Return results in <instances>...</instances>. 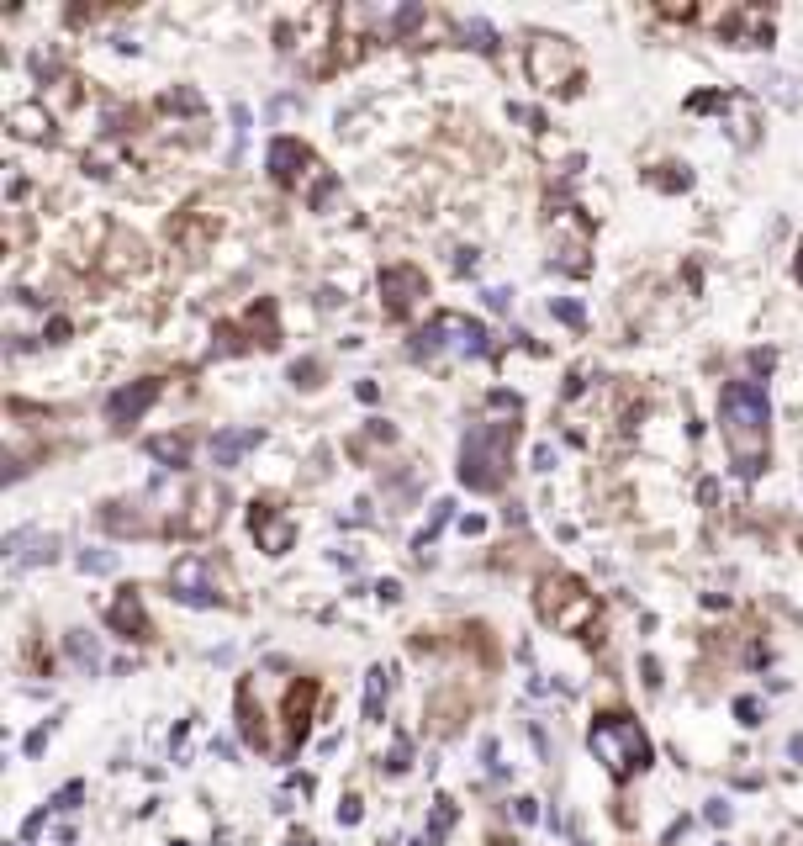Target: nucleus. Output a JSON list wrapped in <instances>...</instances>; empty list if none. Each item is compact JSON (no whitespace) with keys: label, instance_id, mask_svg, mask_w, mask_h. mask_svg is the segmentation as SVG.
Segmentation results:
<instances>
[{"label":"nucleus","instance_id":"1","mask_svg":"<svg viewBox=\"0 0 803 846\" xmlns=\"http://www.w3.org/2000/svg\"><path fill=\"white\" fill-rule=\"evenodd\" d=\"M719 423H724V445L735 455L740 476H756L767 466V429H772V402L761 381H730L719 392Z\"/></svg>","mask_w":803,"mask_h":846},{"label":"nucleus","instance_id":"2","mask_svg":"<svg viewBox=\"0 0 803 846\" xmlns=\"http://www.w3.org/2000/svg\"><path fill=\"white\" fill-rule=\"evenodd\" d=\"M518 445V423H471L460 439V482L471 492H502Z\"/></svg>","mask_w":803,"mask_h":846},{"label":"nucleus","instance_id":"3","mask_svg":"<svg viewBox=\"0 0 803 846\" xmlns=\"http://www.w3.org/2000/svg\"><path fill=\"white\" fill-rule=\"evenodd\" d=\"M587 746H592V757L603 762V772L613 783H624V778L650 767V741H645L640 720H629V714H603V720H592Z\"/></svg>","mask_w":803,"mask_h":846},{"label":"nucleus","instance_id":"4","mask_svg":"<svg viewBox=\"0 0 803 846\" xmlns=\"http://www.w3.org/2000/svg\"><path fill=\"white\" fill-rule=\"evenodd\" d=\"M487 349H492L487 323L465 318V312H434V318H428V328H418V339H413V360L450 365V360L487 355Z\"/></svg>","mask_w":803,"mask_h":846},{"label":"nucleus","instance_id":"5","mask_svg":"<svg viewBox=\"0 0 803 846\" xmlns=\"http://www.w3.org/2000/svg\"><path fill=\"white\" fill-rule=\"evenodd\" d=\"M524 69L539 90H566L582 75V53H576L571 38H560V32H534L524 48Z\"/></svg>","mask_w":803,"mask_h":846},{"label":"nucleus","instance_id":"6","mask_svg":"<svg viewBox=\"0 0 803 846\" xmlns=\"http://www.w3.org/2000/svg\"><path fill=\"white\" fill-rule=\"evenodd\" d=\"M539 619L555 624V630H566V635H576V630H587V624L597 619V598L576 577H545L539 582Z\"/></svg>","mask_w":803,"mask_h":846},{"label":"nucleus","instance_id":"7","mask_svg":"<svg viewBox=\"0 0 803 846\" xmlns=\"http://www.w3.org/2000/svg\"><path fill=\"white\" fill-rule=\"evenodd\" d=\"M170 593L180 603H191V609H217V603H228V593H222V577L212 572L207 556H180L170 566Z\"/></svg>","mask_w":803,"mask_h":846},{"label":"nucleus","instance_id":"8","mask_svg":"<svg viewBox=\"0 0 803 846\" xmlns=\"http://www.w3.org/2000/svg\"><path fill=\"white\" fill-rule=\"evenodd\" d=\"M423 297H428L423 270H413V265H386L381 270V307L391 312V318H407Z\"/></svg>","mask_w":803,"mask_h":846},{"label":"nucleus","instance_id":"9","mask_svg":"<svg viewBox=\"0 0 803 846\" xmlns=\"http://www.w3.org/2000/svg\"><path fill=\"white\" fill-rule=\"evenodd\" d=\"M159 392H164V381H159V376H143V381H133V386H117V392L106 397V418H111V429H127V423H138V418L159 402Z\"/></svg>","mask_w":803,"mask_h":846},{"label":"nucleus","instance_id":"10","mask_svg":"<svg viewBox=\"0 0 803 846\" xmlns=\"http://www.w3.org/2000/svg\"><path fill=\"white\" fill-rule=\"evenodd\" d=\"M53 556H59V535H48V529H11L6 535V572H27Z\"/></svg>","mask_w":803,"mask_h":846},{"label":"nucleus","instance_id":"11","mask_svg":"<svg viewBox=\"0 0 803 846\" xmlns=\"http://www.w3.org/2000/svg\"><path fill=\"white\" fill-rule=\"evenodd\" d=\"M249 524H254V540H259V550H265V556H286L291 540H296L291 513H280V508H270V503H254Z\"/></svg>","mask_w":803,"mask_h":846},{"label":"nucleus","instance_id":"12","mask_svg":"<svg viewBox=\"0 0 803 846\" xmlns=\"http://www.w3.org/2000/svg\"><path fill=\"white\" fill-rule=\"evenodd\" d=\"M265 164H270V175L280 180V186H302V175L312 170V149L302 138H275Z\"/></svg>","mask_w":803,"mask_h":846},{"label":"nucleus","instance_id":"13","mask_svg":"<svg viewBox=\"0 0 803 846\" xmlns=\"http://www.w3.org/2000/svg\"><path fill=\"white\" fill-rule=\"evenodd\" d=\"M106 619H111V630L127 635V640H148V635H154V624H148V614H143L138 587H117V598H111Z\"/></svg>","mask_w":803,"mask_h":846},{"label":"nucleus","instance_id":"14","mask_svg":"<svg viewBox=\"0 0 803 846\" xmlns=\"http://www.w3.org/2000/svg\"><path fill=\"white\" fill-rule=\"evenodd\" d=\"M259 439H265V429H222V434L212 439V466H217V471L238 466L249 450H259Z\"/></svg>","mask_w":803,"mask_h":846},{"label":"nucleus","instance_id":"15","mask_svg":"<svg viewBox=\"0 0 803 846\" xmlns=\"http://www.w3.org/2000/svg\"><path fill=\"white\" fill-rule=\"evenodd\" d=\"M11 127L22 138H48L53 133V112L43 101H22V106H11Z\"/></svg>","mask_w":803,"mask_h":846},{"label":"nucleus","instance_id":"16","mask_svg":"<svg viewBox=\"0 0 803 846\" xmlns=\"http://www.w3.org/2000/svg\"><path fill=\"white\" fill-rule=\"evenodd\" d=\"M730 27H735V43L740 48H761V43H772V22L761 11H735L730 16Z\"/></svg>","mask_w":803,"mask_h":846},{"label":"nucleus","instance_id":"17","mask_svg":"<svg viewBox=\"0 0 803 846\" xmlns=\"http://www.w3.org/2000/svg\"><path fill=\"white\" fill-rule=\"evenodd\" d=\"M386 698H391V672H386V667H370V672H365V720H370V725H381Z\"/></svg>","mask_w":803,"mask_h":846},{"label":"nucleus","instance_id":"18","mask_svg":"<svg viewBox=\"0 0 803 846\" xmlns=\"http://www.w3.org/2000/svg\"><path fill=\"white\" fill-rule=\"evenodd\" d=\"M64 651H69V661H74L80 672H96V667H101V646H96V635H90V630H69V635H64Z\"/></svg>","mask_w":803,"mask_h":846},{"label":"nucleus","instance_id":"19","mask_svg":"<svg viewBox=\"0 0 803 846\" xmlns=\"http://www.w3.org/2000/svg\"><path fill=\"white\" fill-rule=\"evenodd\" d=\"M730 112H735V127H730L735 143H740V149H751V143H756V106L745 96H730Z\"/></svg>","mask_w":803,"mask_h":846},{"label":"nucleus","instance_id":"20","mask_svg":"<svg viewBox=\"0 0 803 846\" xmlns=\"http://www.w3.org/2000/svg\"><path fill=\"white\" fill-rule=\"evenodd\" d=\"M307 709H312V683L291 688V704H286V720H291V741H302V735H307Z\"/></svg>","mask_w":803,"mask_h":846},{"label":"nucleus","instance_id":"21","mask_svg":"<svg viewBox=\"0 0 803 846\" xmlns=\"http://www.w3.org/2000/svg\"><path fill=\"white\" fill-rule=\"evenodd\" d=\"M450 513H455V503H450V498H439V503H434V513H428V524L418 529V540H413V545H418V550L434 545V535H439L444 524H450Z\"/></svg>","mask_w":803,"mask_h":846},{"label":"nucleus","instance_id":"22","mask_svg":"<svg viewBox=\"0 0 803 846\" xmlns=\"http://www.w3.org/2000/svg\"><path fill=\"white\" fill-rule=\"evenodd\" d=\"M148 455H159L164 466H185V455H191V445H185V439L159 434V439H148Z\"/></svg>","mask_w":803,"mask_h":846},{"label":"nucleus","instance_id":"23","mask_svg":"<svg viewBox=\"0 0 803 846\" xmlns=\"http://www.w3.org/2000/svg\"><path fill=\"white\" fill-rule=\"evenodd\" d=\"M450 825H455V804H450V799H439V804H434V820H428V831H423V836L439 846L444 836H450Z\"/></svg>","mask_w":803,"mask_h":846},{"label":"nucleus","instance_id":"24","mask_svg":"<svg viewBox=\"0 0 803 846\" xmlns=\"http://www.w3.org/2000/svg\"><path fill=\"white\" fill-rule=\"evenodd\" d=\"M460 32H465V38H471V43H476L481 53H497V32H492L487 22H481V16H471V22H465Z\"/></svg>","mask_w":803,"mask_h":846},{"label":"nucleus","instance_id":"25","mask_svg":"<svg viewBox=\"0 0 803 846\" xmlns=\"http://www.w3.org/2000/svg\"><path fill=\"white\" fill-rule=\"evenodd\" d=\"M80 572H117V556H111V550H85Z\"/></svg>","mask_w":803,"mask_h":846},{"label":"nucleus","instance_id":"26","mask_svg":"<svg viewBox=\"0 0 803 846\" xmlns=\"http://www.w3.org/2000/svg\"><path fill=\"white\" fill-rule=\"evenodd\" d=\"M244 138H249V106L238 101L233 106V159H238V149H244Z\"/></svg>","mask_w":803,"mask_h":846},{"label":"nucleus","instance_id":"27","mask_svg":"<svg viewBox=\"0 0 803 846\" xmlns=\"http://www.w3.org/2000/svg\"><path fill=\"white\" fill-rule=\"evenodd\" d=\"M550 312H555L560 323H571V328H582V323H587V312L576 307V302H566V297H560V302H550Z\"/></svg>","mask_w":803,"mask_h":846},{"label":"nucleus","instance_id":"28","mask_svg":"<svg viewBox=\"0 0 803 846\" xmlns=\"http://www.w3.org/2000/svg\"><path fill=\"white\" fill-rule=\"evenodd\" d=\"M317 376H323V365H317V360H296V365H291V381H296V386H317Z\"/></svg>","mask_w":803,"mask_h":846},{"label":"nucleus","instance_id":"29","mask_svg":"<svg viewBox=\"0 0 803 846\" xmlns=\"http://www.w3.org/2000/svg\"><path fill=\"white\" fill-rule=\"evenodd\" d=\"M164 106H170V112H175V106H180V112H201V96H196V90H170Z\"/></svg>","mask_w":803,"mask_h":846},{"label":"nucleus","instance_id":"30","mask_svg":"<svg viewBox=\"0 0 803 846\" xmlns=\"http://www.w3.org/2000/svg\"><path fill=\"white\" fill-rule=\"evenodd\" d=\"M80 799H85V788H80V783H69V788H59V794H53V804H48V809H74Z\"/></svg>","mask_w":803,"mask_h":846},{"label":"nucleus","instance_id":"31","mask_svg":"<svg viewBox=\"0 0 803 846\" xmlns=\"http://www.w3.org/2000/svg\"><path fill=\"white\" fill-rule=\"evenodd\" d=\"M735 714H740V725H761V704H756V698H735Z\"/></svg>","mask_w":803,"mask_h":846},{"label":"nucleus","instance_id":"32","mask_svg":"<svg viewBox=\"0 0 803 846\" xmlns=\"http://www.w3.org/2000/svg\"><path fill=\"white\" fill-rule=\"evenodd\" d=\"M386 772H407V735H397V741H391V762H386Z\"/></svg>","mask_w":803,"mask_h":846},{"label":"nucleus","instance_id":"33","mask_svg":"<svg viewBox=\"0 0 803 846\" xmlns=\"http://www.w3.org/2000/svg\"><path fill=\"white\" fill-rule=\"evenodd\" d=\"M360 815H365V809H360V799L349 794V799L339 804V825H360Z\"/></svg>","mask_w":803,"mask_h":846},{"label":"nucleus","instance_id":"34","mask_svg":"<svg viewBox=\"0 0 803 846\" xmlns=\"http://www.w3.org/2000/svg\"><path fill=\"white\" fill-rule=\"evenodd\" d=\"M513 820H518V825H534V820H539L534 799H513Z\"/></svg>","mask_w":803,"mask_h":846},{"label":"nucleus","instance_id":"35","mask_svg":"<svg viewBox=\"0 0 803 846\" xmlns=\"http://www.w3.org/2000/svg\"><path fill=\"white\" fill-rule=\"evenodd\" d=\"M703 815L714 820V825H730V804H724V799H708V809H703Z\"/></svg>","mask_w":803,"mask_h":846},{"label":"nucleus","instance_id":"36","mask_svg":"<svg viewBox=\"0 0 803 846\" xmlns=\"http://www.w3.org/2000/svg\"><path fill=\"white\" fill-rule=\"evenodd\" d=\"M508 302H513V291H508V286H492V291H487V307H492V312H502Z\"/></svg>","mask_w":803,"mask_h":846},{"label":"nucleus","instance_id":"37","mask_svg":"<svg viewBox=\"0 0 803 846\" xmlns=\"http://www.w3.org/2000/svg\"><path fill=\"white\" fill-rule=\"evenodd\" d=\"M48 735H53V720H48L43 730H32V735H27V751H32V757H37V751H43V741H48Z\"/></svg>","mask_w":803,"mask_h":846},{"label":"nucleus","instance_id":"38","mask_svg":"<svg viewBox=\"0 0 803 846\" xmlns=\"http://www.w3.org/2000/svg\"><path fill=\"white\" fill-rule=\"evenodd\" d=\"M772 365H777L772 349H756V355H751V371H772Z\"/></svg>","mask_w":803,"mask_h":846},{"label":"nucleus","instance_id":"39","mask_svg":"<svg viewBox=\"0 0 803 846\" xmlns=\"http://www.w3.org/2000/svg\"><path fill=\"white\" fill-rule=\"evenodd\" d=\"M455 270H476V249H460V254H455Z\"/></svg>","mask_w":803,"mask_h":846},{"label":"nucleus","instance_id":"40","mask_svg":"<svg viewBox=\"0 0 803 846\" xmlns=\"http://www.w3.org/2000/svg\"><path fill=\"white\" fill-rule=\"evenodd\" d=\"M788 757H793V762H803V735H793V741H788Z\"/></svg>","mask_w":803,"mask_h":846},{"label":"nucleus","instance_id":"41","mask_svg":"<svg viewBox=\"0 0 803 846\" xmlns=\"http://www.w3.org/2000/svg\"><path fill=\"white\" fill-rule=\"evenodd\" d=\"M798 281H803V260H798Z\"/></svg>","mask_w":803,"mask_h":846}]
</instances>
